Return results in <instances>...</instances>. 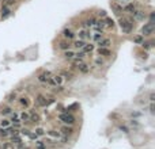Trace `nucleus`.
Masks as SVG:
<instances>
[{"instance_id": "nucleus-1", "label": "nucleus", "mask_w": 155, "mask_h": 149, "mask_svg": "<svg viewBox=\"0 0 155 149\" xmlns=\"http://www.w3.org/2000/svg\"><path fill=\"white\" fill-rule=\"evenodd\" d=\"M119 24H120V27L124 33H131L132 29H133V22L129 18H120Z\"/></svg>"}, {"instance_id": "nucleus-2", "label": "nucleus", "mask_w": 155, "mask_h": 149, "mask_svg": "<svg viewBox=\"0 0 155 149\" xmlns=\"http://www.w3.org/2000/svg\"><path fill=\"white\" fill-rule=\"evenodd\" d=\"M60 121H63L64 123H67V125H72L73 122H75V117L73 115H71V114H68V113H63V114H60Z\"/></svg>"}, {"instance_id": "nucleus-3", "label": "nucleus", "mask_w": 155, "mask_h": 149, "mask_svg": "<svg viewBox=\"0 0 155 149\" xmlns=\"http://www.w3.org/2000/svg\"><path fill=\"white\" fill-rule=\"evenodd\" d=\"M154 30H155L154 23H147L142 27V35H151L154 33Z\"/></svg>"}, {"instance_id": "nucleus-4", "label": "nucleus", "mask_w": 155, "mask_h": 149, "mask_svg": "<svg viewBox=\"0 0 155 149\" xmlns=\"http://www.w3.org/2000/svg\"><path fill=\"white\" fill-rule=\"evenodd\" d=\"M91 27H93L94 30L99 31V33H102V30H104V27H105V23H104V20H94V23H93Z\"/></svg>"}, {"instance_id": "nucleus-5", "label": "nucleus", "mask_w": 155, "mask_h": 149, "mask_svg": "<svg viewBox=\"0 0 155 149\" xmlns=\"http://www.w3.org/2000/svg\"><path fill=\"white\" fill-rule=\"evenodd\" d=\"M79 38H80V39H90V38H91V34H90V31L87 30V29H82L80 31H79Z\"/></svg>"}, {"instance_id": "nucleus-6", "label": "nucleus", "mask_w": 155, "mask_h": 149, "mask_svg": "<svg viewBox=\"0 0 155 149\" xmlns=\"http://www.w3.org/2000/svg\"><path fill=\"white\" fill-rule=\"evenodd\" d=\"M75 67H76V68H78L82 73H87V72L90 71V67L87 65L86 62H83V61H82V62H79V64H76Z\"/></svg>"}, {"instance_id": "nucleus-7", "label": "nucleus", "mask_w": 155, "mask_h": 149, "mask_svg": "<svg viewBox=\"0 0 155 149\" xmlns=\"http://www.w3.org/2000/svg\"><path fill=\"white\" fill-rule=\"evenodd\" d=\"M110 7H112V10H113V12L117 14V15H120L122 12V7L120 6L119 3H116V2H112L110 3Z\"/></svg>"}, {"instance_id": "nucleus-8", "label": "nucleus", "mask_w": 155, "mask_h": 149, "mask_svg": "<svg viewBox=\"0 0 155 149\" xmlns=\"http://www.w3.org/2000/svg\"><path fill=\"white\" fill-rule=\"evenodd\" d=\"M35 102H37L38 106H41V107H45V106L49 104V102H48V100L45 99V96H42V95H38V96H37Z\"/></svg>"}, {"instance_id": "nucleus-9", "label": "nucleus", "mask_w": 155, "mask_h": 149, "mask_svg": "<svg viewBox=\"0 0 155 149\" xmlns=\"http://www.w3.org/2000/svg\"><path fill=\"white\" fill-rule=\"evenodd\" d=\"M110 44H112V41H110L109 38H104V37L98 41V46H99V47H109Z\"/></svg>"}, {"instance_id": "nucleus-10", "label": "nucleus", "mask_w": 155, "mask_h": 149, "mask_svg": "<svg viewBox=\"0 0 155 149\" xmlns=\"http://www.w3.org/2000/svg\"><path fill=\"white\" fill-rule=\"evenodd\" d=\"M133 16H135V19L136 20H144V18H146V14H144L142 10H136L135 12L132 14Z\"/></svg>"}, {"instance_id": "nucleus-11", "label": "nucleus", "mask_w": 155, "mask_h": 149, "mask_svg": "<svg viewBox=\"0 0 155 149\" xmlns=\"http://www.w3.org/2000/svg\"><path fill=\"white\" fill-rule=\"evenodd\" d=\"M29 121L34 122V123H38V122L41 121V118H40V115L37 114V113H34V111H31V113L29 114Z\"/></svg>"}, {"instance_id": "nucleus-12", "label": "nucleus", "mask_w": 155, "mask_h": 149, "mask_svg": "<svg viewBox=\"0 0 155 149\" xmlns=\"http://www.w3.org/2000/svg\"><path fill=\"white\" fill-rule=\"evenodd\" d=\"M98 54L99 56H104V57H109L112 53L108 47H98Z\"/></svg>"}, {"instance_id": "nucleus-13", "label": "nucleus", "mask_w": 155, "mask_h": 149, "mask_svg": "<svg viewBox=\"0 0 155 149\" xmlns=\"http://www.w3.org/2000/svg\"><path fill=\"white\" fill-rule=\"evenodd\" d=\"M104 23H105L106 27H109V29H114L116 27V23H114V20L112 19V18H105Z\"/></svg>"}, {"instance_id": "nucleus-14", "label": "nucleus", "mask_w": 155, "mask_h": 149, "mask_svg": "<svg viewBox=\"0 0 155 149\" xmlns=\"http://www.w3.org/2000/svg\"><path fill=\"white\" fill-rule=\"evenodd\" d=\"M124 11L125 12H129V14H133V12H135L136 11V6H135V4H127V6L124 7Z\"/></svg>"}, {"instance_id": "nucleus-15", "label": "nucleus", "mask_w": 155, "mask_h": 149, "mask_svg": "<svg viewBox=\"0 0 155 149\" xmlns=\"http://www.w3.org/2000/svg\"><path fill=\"white\" fill-rule=\"evenodd\" d=\"M93 50H94V45H91V44H84V46L82 47L83 53H91Z\"/></svg>"}, {"instance_id": "nucleus-16", "label": "nucleus", "mask_w": 155, "mask_h": 149, "mask_svg": "<svg viewBox=\"0 0 155 149\" xmlns=\"http://www.w3.org/2000/svg\"><path fill=\"white\" fill-rule=\"evenodd\" d=\"M63 35H64V38H67V39H72L73 37H75V34L72 33L71 30H68V29H65L63 31Z\"/></svg>"}, {"instance_id": "nucleus-17", "label": "nucleus", "mask_w": 155, "mask_h": 149, "mask_svg": "<svg viewBox=\"0 0 155 149\" xmlns=\"http://www.w3.org/2000/svg\"><path fill=\"white\" fill-rule=\"evenodd\" d=\"M49 76H52V74L49 73V72H45V73H41L40 76H38V80L41 81V83H46V80H48V77Z\"/></svg>"}, {"instance_id": "nucleus-18", "label": "nucleus", "mask_w": 155, "mask_h": 149, "mask_svg": "<svg viewBox=\"0 0 155 149\" xmlns=\"http://www.w3.org/2000/svg\"><path fill=\"white\" fill-rule=\"evenodd\" d=\"M10 14H11L10 8H8L7 6H4V7L2 8V18H3V19H6L7 16H10Z\"/></svg>"}, {"instance_id": "nucleus-19", "label": "nucleus", "mask_w": 155, "mask_h": 149, "mask_svg": "<svg viewBox=\"0 0 155 149\" xmlns=\"http://www.w3.org/2000/svg\"><path fill=\"white\" fill-rule=\"evenodd\" d=\"M60 76H63L64 79H67V80H71V79L73 77V74L71 72H68V71H61L60 72Z\"/></svg>"}, {"instance_id": "nucleus-20", "label": "nucleus", "mask_w": 155, "mask_h": 149, "mask_svg": "<svg viewBox=\"0 0 155 149\" xmlns=\"http://www.w3.org/2000/svg\"><path fill=\"white\" fill-rule=\"evenodd\" d=\"M52 79H53V81L56 83V86H61L63 79H61V76H60V74H55V76H52Z\"/></svg>"}, {"instance_id": "nucleus-21", "label": "nucleus", "mask_w": 155, "mask_h": 149, "mask_svg": "<svg viewBox=\"0 0 155 149\" xmlns=\"http://www.w3.org/2000/svg\"><path fill=\"white\" fill-rule=\"evenodd\" d=\"M72 127H68V126H64L63 129H61V133L63 134H65V136H69V134H72Z\"/></svg>"}, {"instance_id": "nucleus-22", "label": "nucleus", "mask_w": 155, "mask_h": 149, "mask_svg": "<svg viewBox=\"0 0 155 149\" xmlns=\"http://www.w3.org/2000/svg\"><path fill=\"white\" fill-rule=\"evenodd\" d=\"M94 20L95 19H88V20H84V22H83V27L84 29H87V27H91V26H93V23H94Z\"/></svg>"}, {"instance_id": "nucleus-23", "label": "nucleus", "mask_w": 155, "mask_h": 149, "mask_svg": "<svg viewBox=\"0 0 155 149\" xmlns=\"http://www.w3.org/2000/svg\"><path fill=\"white\" fill-rule=\"evenodd\" d=\"M84 44H86V42H84L83 39H79V41H76V42L73 44V46L76 47V49H82V47L84 46Z\"/></svg>"}, {"instance_id": "nucleus-24", "label": "nucleus", "mask_w": 155, "mask_h": 149, "mask_svg": "<svg viewBox=\"0 0 155 149\" xmlns=\"http://www.w3.org/2000/svg\"><path fill=\"white\" fill-rule=\"evenodd\" d=\"M11 142H12V145H18V144H20L22 141H20V137L17 134V136H12V138H11Z\"/></svg>"}, {"instance_id": "nucleus-25", "label": "nucleus", "mask_w": 155, "mask_h": 149, "mask_svg": "<svg viewBox=\"0 0 155 149\" xmlns=\"http://www.w3.org/2000/svg\"><path fill=\"white\" fill-rule=\"evenodd\" d=\"M133 42H135V44H139V45H142L143 42H144V38H143V35H136L135 38H133Z\"/></svg>"}, {"instance_id": "nucleus-26", "label": "nucleus", "mask_w": 155, "mask_h": 149, "mask_svg": "<svg viewBox=\"0 0 155 149\" xmlns=\"http://www.w3.org/2000/svg\"><path fill=\"white\" fill-rule=\"evenodd\" d=\"M69 46H71V45H69L67 41L60 42V49H63V50H68V49H69Z\"/></svg>"}, {"instance_id": "nucleus-27", "label": "nucleus", "mask_w": 155, "mask_h": 149, "mask_svg": "<svg viewBox=\"0 0 155 149\" xmlns=\"http://www.w3.org/2000/svg\"><path fill=\"white\" fill-rule=\"evenodd\" d=\"M19 102H20V104H22V106H25V107H29V104H30V102H29L27 98H20Z\"/></svg>"}, {"instance_id": "nucleus-28", "label": "nucleus", "mask_w": 155, "mask_h": 149, "mask_svg": "<svg viewBox=\"0 0 155 149\" xmlns=\"http://www.w3.org/2000/svg\"><path fill=\"white\" fill-rule=\"evenodd\" d=\"M64 56H65V58H73L75 57V53L72 50H65V53H64Z\"/></svg>"}, {"instance_id": "nucleus-29", "label": "nucleus", "mask_w": 155, "mask_h": 149, "mask_svg": "<svg viewBox=\"0 0 155 149\" xmlns=\"http://www.w3.org/2000/svg\"><path fill=\"white\" fill-rule=\"evenodd\" d=\"M8 136V131H7V129L6 127H0V137H7Z\"/></svg>"}, {"instance_id": "nucleus-30", "label": "nucleus", "mask_w": 155, "mask_h": 149, "mask_svg": "<svg viewBox=\"0 0 155 149\" xmlns=\"http://www.w3.org/2000/svg\"><path fill=\"white\" fill-rule=\"evenodd\" d=\"M49 136L55 137V138H60V137H61V134H60L58 131H56V130H50V131H49Z\"/></svg>"}, {"instance_id": "nucleus-31", "label": "nucleus", "mask_w": 155, "mask_h": 149, "mask_svg": "<svg viewBox=\"0 0 155 149\" xmlns=\"http://www.w3.org/2000/svg\"><path fill=\"white\" fill-rule=\"evenodd\" d=\"M101 38H102V33H99V31H97V33L93 35V39H94V41H97V42H98Z\"/></svg>"}, {"instance_id": "nucleus-32", "label": "nucleus", "mask_w": 155, "mask_h": 149, "mask_svg": "<svg viewBox=\"0 0 155 149\" xmlns=\"http://www.w3.org/2000/svg\"><path fill=\"white\" fill-rule=\"evenodd\" d=\"M3 149H14L12 142H11V141H10V142H4V144H3Z\"/></svg>"}, {"instance_id": "nucleus-33", "label": "nucleus", "mask_w": 155, "mask_h": 149, "mask_svg": "<svg viewBox=\"0 0 155 149\" xmlns=\"http://www.w3.org/2000/svg\"><path fill=\"white\" fill-rule=\"evenodd\" d=\"M20 121L27 122V121H29V114H27V113H22V114H20Z\"/></svg>"}, {"instance_id": "nucleus-34", "label": "nucleus", "mask_w": 155, "mask_h": 149, "mask_svg": "<svg viewBox=\"0 0 155 149\" xmlns=\"http://www.w3.org/2000/svg\"><path fill=\"white\" fill-rule=\"evenodd\" d=\"M8 126H10V121L3 119L2 122H0V127H8Z\"/></svg>"}, {"instance_id": "nucleus-35", "label": "nucleus", "mask_w": 155, "mask_h": 149, "mask_svg": "<svg viewBox=\"0 0 155 149\" xmlns=\"http://www.w3.org/2000/svg\"><path fill=\"white\" fill-rule=\"evenodd\" d=\"M12 111H11V109L10 107H4L3 110H2V114H4V115H7V114H11Z\"/></svg>"}, {"instance_id": "nucleus-36", "label": "nucleus", "mask_w": 155, "mask_h": 149, "mask_svg": "<svg viewBox=\"0 0 155 149\" xmlns=\"http://www.w3.org/2000/svg\"><path fill=\"white\" fill-rule=\"evenodd\" d=\"M37 149H46V148H45V145H44V142L37 141Z\"/></svg>"}, {"instance_id": "nucleus-37", "label": "nucleus", "mask_w": 155, "mask_h": 149, "mask_svg": "<svg viewBox=\"0 0 155 149\" xmlns=\"http://www.w3.org/2000/svg\"><path fill=\"white\" fill-rule=\"evenodd\" d=\"M95 64H97V65H104V60H102V58H101V57H98V58H95Z\"/></svg>"}, {"instance_id": "nucleus-38", "label": "nucleus", "mask_w": 155, "mask_h": 149, "mask_svg": "<svg viewBox=\"0 0 155 149\" xmlns=\"http://www.w3.org/2000/svg\"><path fill=\"white\" fill-rule=\"evenodd\" d=\"M35 134L37 136H44V130H42V129H37L35 130Z\"/></svg>"}, {"instance_id": "nucleus-39", "label": "nucleus", "mask_w": 155, "mask_h": 149, "mask_svg": "<svg viewBox=\"0 0 155 149\" xmlns=\"http://www.w3.org/2000/svg\"><path fill=\"white\" fill-rule=\"evenodd\" d=\"M29 137L31 138V140H37V137H38V136H37L35 133H29Z\"/></svg>"}, {"instance_id": "nucleus-40", "label": "nucleus", "mask_w": 155, "mask_h": 149, "mask_svg": "<svg viewBox=\"0 0 155 149\" xmlns=\"http://www.w3.org/2000/svg\"><path fill=\"white\" fill-rule=\"evenodd\" d=\"M98 15L99 16H106V12L104 11V10H101V11H98Z\"/></svg>"}, {"instance_id": "nucleus-41", "label": "nucleus", "mask_w": 155, "mask_h": 149, "mask_svg": "<svg viewBox=\"0 0 155 149\" xmlns=\"http://www.w3.org/2000/svg\"><path fill=\"white\" fill-rule=\"evenodd\" d=\"M154 99H155V94L151 92V94H150V100H151V102H154Z\"/></svg>"}, {"instance_id": "nucleus-42", "label": "nucleus", "mask_w": 155, "mask_h": 149, "mask_svg": "<svg viewBox=\"0 0 155 149\" xmlns=\"http://www.w3.org/2000/svg\"><path fill=\"white\" fill-rule=\"evenodd\" d=\"M29 133H30V131H29L27 129H23V130H22V134H25V136H29Z\"/></svg>"}, {"instance_id": "nucleus-43", "label": "nucleus", "mask_w": 155, "mask_h": 149, "mask_svg": "<svg viewBox=\"0 0 155 149\" xmlns=\"http://www.w3.org/2000/svg\"><path fill=\"white\" fill-rule=\"evenodd\" d=\"M150 111L154 114V103H151V106H150Z\"/></svg>"}, {"instance_id": "nucleus-44", "label": "nucleus", "mask_w": 155, "mask_h": 149, "mask_svg": "<svg viewBox=\"0 0 155 149\" xmlns=\"http://www.w3.org/2000/svg\"><path fill=\"white\" fill-rule=\"evenodd\" d=\"M14 3H15V0H8V6H12Z\"/></svg>"}, {"instance_id": "nucleus-45", "label": "nucleus", "mask_w": 155, "mask_h": 149, "mask_svg": "<svg viewBox=\"0 0 155 149\" xmlns=\"http://www.w3.org/2000/svg\"><path fill=\"white\" fill-rule=\"evenodd\" d=\"M14 99H15V95H11V96H10V99H8V100H10V102H12Z\"/></svg>"}]
</instances>
